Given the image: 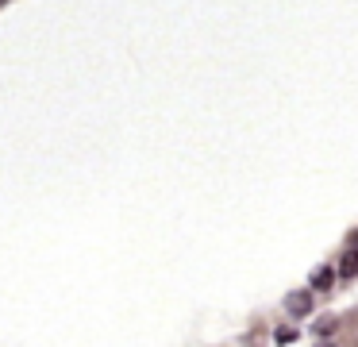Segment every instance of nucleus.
I'll return each instance as SVG.
<instances>
[{
    "mask_svg": "<svg viewBox=\"0 0 358 347\" xmlns=\"http://www.w3.org/2000/svg\"><path fill=\"white\" fill-rule=\"evenodd\" d=\"M285 308H289V313H293V316H308V308H312V293H289V297H285Z\"/></svg>",
    "mask_w": 358,
    "mask_h": 347,
    "instance_id": "1",
    "label": "nucleus"
},
{
    "mask_svg": "<svg viewBox=\"0 0 358 347\" xmlns=\"http://www.w3.org/2000/svg\"><path fill=\"white\" fill-rule=\"evenodd\" d=\"M331 282H335V274H331L327 266L312 270V290H320V293H324V290H331Z\"/></svg>",
    "mask_w": 358,
    "mask_h": 347,
    "instance_id": "2",
    "label": "nucleus"
},
{
    "mask_svg": "<svg viewBox=\"0 0 358 347\" xmlns=\"http://www.w3.org/2000/svg\"><path fill=\"white\" fill-rule=\"evenodd\" d=\"M339 274H343V278H355V274H358V254H355V247H350V251L343 254V262H339Z\"/></svg>",
    "mask_w": 358,
    "mask_h": 347,
    "instance_id": "3",
    "label": "nucleus"
},
{
    "mask_svg": "<svg viewBox=\"0 0 358 347\" xmlns=\"http://www.w3.org/2000/svg\"><path fill=\"white\" fill-rule=\"evenodd\" d=\"M335 328H339V320H335V316H324V320L316 324V336L327 339V336H335Z\"/></svg>",
    "mask_w": 358,
    "mask_h": 347,
    "instance_id": "4",
    "label": "nucleus"
},
{
    "mask_svg": "<svg viewBox=\"0 0 358 347\" xmlns=\"http://www.w3.org/2000/svg\"><path fill=\"white\" fill-rule=\"evenodd\" d=\"M293 339H296L293 328H278V343H293Z\"/></svg>",
    "mask_w": 358,
    "mask_h": 347,
    "instance_id": "5",
    "label": "nucleus"
}]
</instances>
